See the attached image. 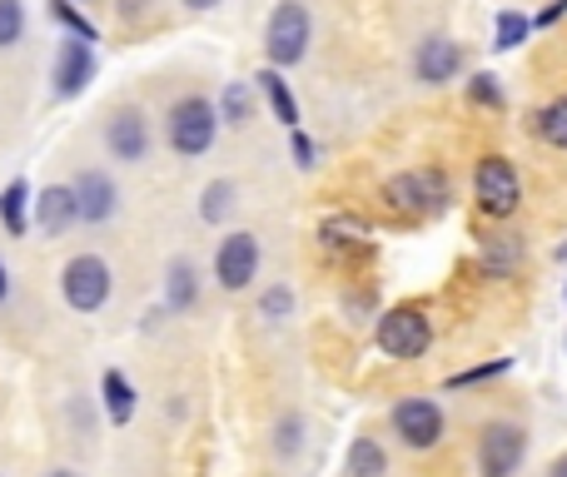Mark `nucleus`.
I'll use <instances>...</instances> for the list:
<instances>
[{
  "mask_svg": "<svg viewBox=\"0 0 567 477\" xmlns=\"http://www.w3.org/2000/svg\"><path fill=\"white\" fill-rule=\"evenodd\" d=\"M255 100H259V85H249V80H229L225 90H219V125H235L245 129L249 120H255Z\"/></svg>",
  "mask_w": 567,
  "mask_h": 477,
  "instance_id": "nucleus-19",
  "label": "nucleus"
},
{
  "mask_svg": "<svg viewBox=\"0 0 567 477\" xmlns=\"http://www.w3.org/2000/svg\"><path fill=\"white\" fill-rule=\"evenodd\" d=\"M259 319H265V323L293 319V289H289V283H269V289L259 293Z\"/></svg>",
  "mask_w": 567,
  "mask_h": 477,
  "instance_id": "nucleus-25",
  "label": "nucleus"
},
{
  "mask_svg": "<svg viewBox=\"0 0 567 477\" xmlns=\"http://www.w3.org/2000/svg\"><path fill=\"white\" fill-rule=\"evenodd\" d=\"M70 189H75V205H80V225H110L120 215V185L105 169H80L70 179Z\"/></svg>",
  "mask_w": 567,
  "mask_h": 477,
  "instance_id": "nucleus-12",
  "label": "nucleus"
},
{
  "mask_svg": "<svg viewBox=\"0 0 567 477\" xmlns=\"http://www.w3.org/2000/svg\"><path fill=\"white\" fill-rule=\"evenodd\" d=\"M30 215H35V229H40L45 239L70 235V229L80 225L75 189H70V185H45V189L35 195V205H30Z\"/></svg>",
  "mask_w": 567,
  "mask_h": 477,
  "instance_id": "nucleus-13",
  "label": "nucleus"
},
{
  "mask_svg": "<svg viewBox=\"0 0 567 477\" xmlns=\"http://www.w3.org/2000/svg\"><path fill=\"white\" fill-rule=\"evenodd\" d=\"M235 205H239L235 179H209V185L199 189V219H205V225H229Z\"/></svg>",
  "mask_w": 567,
  "mask_h": 477,
  "instance_id": "nucleus-21",
  "label": "nucleus"
},
{
  "mask_svg": "<svg viewBox=\"0 0 567 477\" xmlns=\"http://www.w3.org/2000/svg\"><path fill=\"white\" fill-rule=\"evenodd\" d=\"M255 85H259V95H265V105L275 110L279 125H284V129H299V100H293L289 80H284L275 65H265V70L255 75Z\"/></svg>",
  "mask_w": 567,
  "mask_h": 477,
  "instance_id": "nucleus-18",
  "label": "nucleus"
},
{
  "mask_svg": "<svg viewBox=\"0 0 567 477\" xmlns=\"http://www.w3.org/2000/svg\"><path fill=\"white\" fill-rule=\"evenodd\" d=\"M379 349L389 353V359H423L433 343V323L423 309H389L379 319Z\"/></svg>",
  "mask_w": 567,
  "mask_h": 477,
  "instance_id": "nucleus-6",
  "label": "nucleus"
},
{
  "mask_svg": "<svg viewBox=\"0 0 567 477\" xmlns=\"http://www.w3.org/2000/svg\"><path fill=\"white\" fill-rule=\"evenodd\" d=\"M110 289H115V273L100 253H75L60 269V299L75 313H100L110 303Z\"/></svg>",
  "mask_w": 567,
  "mask_h": 477,
  "instance_id": "nucleus-4",
  "label": "nucleus"
},
{
  "mask_svg": "<svg viewBox=\"0 0 567 477\" xmlns=\"http://www.w3.org/2000/svg\"><path fill=\"white\" fill-rule=\"evenodd\" d=\"M289 155H293V165H299V169H313V165H319V145H313L303 129H289Z\"/></svg>",
  "mask_w": 567,
  "mask_h": 477,
  "instance_id": "nucleus-31",
  "label": "nucleus"
},
{
  "mask_svg": "<svg viewBox=\"0 0 567 477\" xmlns=\"http://www.w3.org/2000/svg\"><path fill=\"white\" fill-rule=\"evenodd\" d=\"M463 70V50L453 45L449 35H423L419 50H413V75L423 85H449L453 75Z\"/></svg>",
  "mask_w": 567,
  "mask_h": 477,
  "instance_id": "nucleus-14",
  "label": "nucleus"
},
{
  "mask_svg": "<svg viewBox=\"0 0 567 477\" xmlns=\"http://www.w3.org/2000/svg\"><path fill=\"white\" fill-rule=\"evenodd\" d=\"M548 477H567V458H558V463H553V473Z\"/></svg>",
  "mask_w": 567,
  "mask_h": 477,
  "instance_id": "nucleus-37",
  "label": "nucleus"
},
{
  "mask_svg": "<svg viewBox=\"0 0 567 477\" xmlns=\"http://www.w3.org/2000/svg\"><path fill=\"white\" fill-rule=\"evenodd\" d=\"M199 303V263L189 253H175L165 263V309L169 313H189Z\"/></svg>",
  "mask_w": 567,
  "mask_h": 477,
  "instance_id": "nucleus-15",
  "label": "nucleus"
},
{
  "mask_svg": "<svg viewBox=\"0 0 567 477\" xmlns=\"http://www.w3.org/2000/svg\"><path fill=\"white\" fill-rule=\"evenodd\" d=\"M10 299V269H6V259H0V303Z\"/></svg>",
  "mask_w": 567,
  "mask_h": 477,
  "instance_id": "nucleus-36",
  "label": "nucleus"
},
{
  "mask_svg": "<svg viewBox=\"0 0 567 477\" xmlns=\"http://www.w3.org/2000/svg\"><path fill=\"white\" fill-rule=\"evenodd\" d=\"M309 40H313V20L303 0H279L269 10V25H265V55L275 70H289L309 55Z\"/></svg>",
  "mask_w": 567,
  "mask_h": 477,
  "instance_id": "nucleus-2",
  "label": "nucleus"
},
{
  "mask_svg": "<svg viewBox=\"0 0 567 477\" xmlns=\"http://www.w3.org/2000/svg\"><path fill=\"white\" fill-rule=\"evenodd\" d=\"M468 100H473V105H493V110H498V105H503L498 75H473V80H468Z\"/></svg>",
  "mask_w": 567,
  "mask_h": 477,
  "instance_id": "nucleus-30",
  "label": "nucleus"
},
{
  "mask_svg": "<svg viewBox=\"0 0 567 477\" xmlns=\"http://www.w3.org/2000/svg\"><path fill=\"white\" fill-rule=\"evenodd\" d=\"M150 10H155V0H115V20H120V25H145Z\"/></svg>",
  "mask_w": 567,
  "mask_h": 477,
  "instance_id": "nucleus-32",
  "label": "nucleus"
},
{
  "mask_svg": "<svg viewBox=\"0 0 567 477\" xmlns=\"http://www.w3.org/2000/svg\"><path fill=\"white\" fill-rule=\"evenodd\" d=\"M255 279H259V239L249 229H235L215 249V283L225 293H245Z\"/></svg>",
  "mask_w": 567,
  "mask_h": 477,
  "instance_id": "nucleus-7",
  "label": "nucleus"
},
{
  "mask_svg": "<svg viewBox=\"0 0 567 477\" xmlns=\"http://www.w3.org/2000/svg\"><path fill=\"white\" fill-rule=\"evenodd\" d=\"M558 15H567V0H553V6L543 10V15H533V25H553Z\"/></svg>",
  "mask_w": 567,
  "mask_h": 477,
  "instance_id": "nucleus-34",
  "label": "nucleus"
},
{
  "mask_svg": "<svg viewBox=\"0 0 567 477\" xmlns=\"http://www.w3.org/2000/svg\"><path fill=\"white\" fill-rule=\"evenodd\" d=\"M90 80H95V45L65 35L55 50V65H50V90H55V100H75Z\"/></svg>",
  "mask_w": 567,
  "mask_h": 477,
  "instance_id": "nucleus-10",
  "label": "nucleus"
},
{
  "mask_svg": "<svg viewBox=\"0 0 567 477\" xmlns=\"http://www.w3.org/2000/svg\"><path fill=\"white\" fill-rule=\"evenodd\" d=\"M389 473V453L379 448V438H353L349 443V477H383Z\"/></svg>",
  "mask_w": 567,
  "mask_h": 477,
  "instance_id": "nucleus-22",
  "label": "nucleus"
},
{
  "mask_svg": "<svg viewBox=\"0 0 567 477\" xmlns=\"http://www.w3.org/2000/svg\"><path fill=\"white\" fill-rule=\"evenodd\" d=\"M523 453H528V433L518 423H493L478 438V473L483 477H513L523 468Z\"/></svg>",
  "mask_w": 567,
  "mask_h": 477,
  "instance_id": "nucleus-8",
  "label": "nucleus"
},
{
  "mask_svg": "<svg viewBox=\"0 0 567 477\" xmlns=\"http://www.w3.org/2000/svg\"><path fill=\"white\" fill-rule=\"evenodd\" d=\"M25 40V6L20 0H0V50H16Z\"/></svg>",
  "mask_w": 567,
  "mask_h": 477,
  "instance_id": "nucleus-28",
  "label": "nucleus"
},
{
  "mask_svg": "<svg viewBox=\"0 0 567 477\" xmlns=\"http://www.w3.org/2000/svg\"><path fill=\"white\" fill-rule=\"evenodd\" d=\"M215 135H219V110L215 100L205 95H179L165 115V139L179 159H199L215 149Z\"/></svg>",
  "mask_w": 567,
  "mask_h": 477,
  "instance_id": "nucleus-1",
  "label": "nucleus"
},
{
  "mask_svg": "<svg viewBox=\"0 0 567 477\" xmlns=\"http://www.w3.org/2000/svg\"><path fill=\"white\" fill-rule=\"evenodd\" d=\"M100 408H105V418L115 423V428H130V418H135V383L120 369L100 373Z\"/></svg>",
  "mask_w": 567,
  "mask_h": 477,
  "instance_id": "nucleus-17",
  "label": "nucleus"
},
{
  "mask_svg": "<svg viewBox=\"0 0 567 477\" xmlns=\"http://www.w3.org/2000/svg\"><path fill=\"white\" fill-rule=\"evenodd\" d=\"M473 195H478V209L493 219H508L523 199V179L513 169V159L503 155H488L478 159V175H473Z\"/></svg>",
  "mask_w": 567,
  "mask_h": 477,
  "instance_id": "nucleus-5",
  "label": "nucleus"
},
{
  "mask_svg": "<svg viewBox=\"0 0 567 477\" xmlns=\"http://www.w3.org/2000/svg\"><path fill=\"white\" fill-rule=\"evenodd\" d=\"M45 477H75V473H70V468H55V473H45Z\"/></svg>",
  "mask_w": 567,
  "mask_h": 477,
  "instance_id": "nucleus-38",
  "label": "nucleus"
},
{
  "mask_svg": "<svg viewBox=\"0 0 567 477\" xmlns=\"http://www.w3.org/2000/svg\"><path fill=\"white\" fill-rule=\"evenodd\" d=\"M538 135L548 139L553 149H567V95L553 100V105L538 115Z\"/></svg>",
  "mask_w": 567,
  "mask_h": 477,
  "instance_id": "nucleus-27",
  "label": "nucleus"
},
{
  "mask_svg": "<svg viewBox=\"0 0 567 477\" xmlns=\"http://www.w3.org/2000/svg\"><path fill=\"white\" fill-rule=\"evenodd\" d=\"M528 35H533V20H528V15H518V10H503V15H498V35H493V45H498V50H518Z\"/></svg>",
  "mask_w": 567,
  "mask_h": 477,
  "instance_id": "nucleus-29",
  "label": "nucleus"
},
{
  "mask_svg": "<svg viewBox=\"0 0 567 477\" xmlns=\"http://www.w3.org/2000/svg\"><path fill=\"white\" fill-rule=\"evenodd\" d=\"M269 443H275V458H293V453L303 448V418L299 413H284L275 423V433H269Z\"/></svg>",
  "mask_w": 567,
  "mask_h": 477,
  "instance_id": "nucleus-26",
  "label": "nucleus"
},
{
  "mask_svg": "<svg viewBox=\"0 0 567 477\" xmlns=\"http://www.w3.org/2000/svg\"><path fill=\"white\" fill-rule=\"evenodd\" d=\"M393 433H399L403 448H413V453L439 448V438H443V408L433 398H403V403H393Z\"/></svg>",
  "mask_w": 567,
  "mask_h": 477,
  "instance_id": "nucleus-9",
  "label": "nucleus"
},
{
  "mask_svg": "<svg viewBox=\"0 0 567 477\" xmlns=\"http://www.w3.org/2000/svg\"><path fill=\"white\" fill-rule=\"evenodd\" d=\"M105 149H110V159H120V165H140V159L150 155V120H145V110H135V105L110 110Z\"/></svg>",
  "mask_w": 567,
  "mask_h": 477,
  "instance_id": "nucleus-11",
  "label": "nucleus"
},
{
  "mask_svg": "<svg viewBox=\"0 0 567 477\" xmlns=\"http://www.w3.org/2000/svg\"><path fill=\"white\" fill-rule=\"evenodd\" d=\"M383 205L393 215H413V219L439 215L449 205V175L443 169H403V175H393L383 185Z\"/></svg>",
  "mask_w": 567,
  "mask_h": 477,
  "instance_id": "nucleus-3",
  "label": "nucleus"
},
{
  "mask_svg": "<svg viewBox=\"0 0 567 477\" xmlns=\"http://www.w3.org/2000/svg\"><path fill=\"white\" fill-rule=\"evenodd\" d=\"M179 6H185V10H195V15H205V10H215L219 0H179Z\"/></svg>",
  "mask_w": 567,
  "mask_h": 477,
  "instance_id": "nucleus-35",
  "label": "nucleus"
},
{
  "mask_svg": "<svg viewBox=\"0 0 567 477\" xmlns=\"http://www.w3.org/2000/svg\"><path fill=\"white\" fill-rule=\"evenodd\" d=\"M30 179H10L6 189H0V225H6V235H25L30 229Z\"/></svg>",
  "mask_w": 567,
  "mask_h": 477,
  "instance_id": "nucleus-20",
  "label": "nucleus"
},
{
  "mask_svg": "<svg viewBox=\"0 0 567 477\" xmlns=\"http://www.w3.org/2000/svg\"><path fill=\"white\" fill-rule=\"evenodd\" d=\"M369 239L373 235H369V225H363L359 215H329L319 225V243L329 253H339V259H353V253H363V249H369Z\"/></svg>",
  "mask_w": 567,
  "mask_h": 477,
  "instance_id": "nucleus-16",
  "label": "nucleus"
},
{
  "mask_svg": "<svg viewBox=\"0 0 567 477\" xmlns=\"http://www.w3.org/2000/svg\"><path fill=\"white\" fill-rule=\"evenodd\" d=\"M493 373H508V359H498V363H483V369H468V373H458V379H449V388H468V383H478V379H493Z\"/></svg>",
  "mask_w": 567,
  "mask_h": 477,
  "instance_id": "nucleus-33",
  "label": "nucleus"
},
{
  "mask_svg": "<svg viewBox=\"0 0 567 477\" xmlns=\"http://www.w3.org/2000/svg\"><path fill=\"white\" fill-rule=\"evenodd\" d=\"M518 259H523L518 235H498V239L483 243V269H488V273H513V269H518Z\"/></svg>",
  "mask_w": 567,
  "mask_h": 477,
  "instance_id": "nucleus-24",
  "label": "nucleus"
},
{
  "mask_svg": "<svg viewBox=\"0 0 567 477\" xmlns=\"http://www.w3.org/2000/svg\"><path fill=\"white\" fill-rule=\"evenodd\" d=\"M50 15H55V25H65V35L90 40V45H95V40H100L95 20H85V10H80V0H50Z\"/></svg>",
  "mask_w": 567,
  "mask_h": 477,
  "instance_id": "nucleus-23",
  "label": "nucleus"
}]
</instances>
